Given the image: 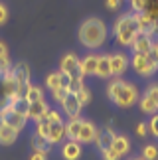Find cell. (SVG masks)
I'll return each instance as SVG.
<instances>
[{"label": "cell", "instance_id": "obj_1", "mask_svg": "<svg viewBox=\"0 0 158 160\" xmlns=\"http://www.w3.org/2000/svg\"><path fill=\"white\" fill-rule=\"evenodd\" d=\"M79 42L85 48H101L107 42V26L99 18H89L79 26Z\"/></svg>", "mask_w": 158, "mask_h": 160}, {"label": "cell", "instance_id": "obj_3", "mask_svg": "<svg viewBox=\"0 0 158 160\" xmlns=\"http://www.w3.org/2000/svg\"><path fill=\"white\" fill-rule=\"evenodd\" d=\"M138 32L141 30H138V22L135 14H125L115 22V36H117V42L121 46H131Z\"/></svg>", "mask_w": 158, "mask_h": 160}, {"label": "cell", "instance_id": "obj_30", "mask_svg": "<svg viewBox=\"0 0 158 160\" xmlns=\"http://www.w3.org/2000/svg\"><path fill=\"white\" fill-rule=\"evenodd\" d=\"M144 95L148 97V99H152L156 105H158V83H152V85H148V89L144 91Z\"/></svg>", "mask_w": 158, "mask_h": 160}, {"label": "cell", "instance_id": "obj_19", "mask_svg": "<svg viewBox=\"0 0 158 160\" xmlns=\"http://www.w3.org/2000/svg\"><path fill=\"white\" fill-rule=\"evenodd\" d=\"M65 137V125H63V121H59V122H50V137H47V140H50L52 144H56L59 142Z\"/></svg>", "mask_w": 158, "mask_h": 160}, {"label": "cell", "instance_id": "obj_40", "mask_svg": "<svg viewBox=\"0 0 158 160\" xmlns=\"http://www.w3.org/2000/svg\"><path fill=\"white\" fill-rule=\"evenodd\" d=\"M46 117H47V121H50V122H59V121H62V117H59L56 111H52V109L47 111V115H46Z\"/></svg>", "mask_w": 158, "mask_h": 160}, {"label": "cell", "instance_id": "obj_36", "mask_svg": "<svg viewBox=\"0 0 158 160\" xmlns=\"http://www.w3.org/2000/svg\"><path fill=\"white\" fill-rule=\"evenodd\" d=\"M10 67H12V63H10L8 58H0V75H4L6 71H10Z\"/></svg>", "mask_w": 158, "mask_h": 160}, {"label": "cell", "instance_id": "obj_16", "mask_svg": "<svg viewBox=\"0 0 158 160\" xmlns=\"http://www.w3.org/2000/svg\"><path fill=\"white\" fill-rule=\"evenodd\" d=\"M10 73L14 75V79L18 83H30V67L28 63H16V65H12L10 67Z\"/></svg>", "mask_w": 158, "mask_h": 160}, {"label": "cell", "instance_id": "obj_38", "mask_svg": "<svg viewBox=\"0 0 158 160\" xmlns=\"http://www.w3.org/2000/svg\"><path fill=\"white\" fill-rule=\"evenodd\" d=\"M103 158H105V160H119L121 156H119L115 150H111V148H109V150H103Z\"/></svg>", "mask_w": 158, "mask_h": 160}, {"label": "cell", "instance_id": "obj_4", "mask_svg": "<svg viewBox=\"0 0 158 160\" xmlns=\"http://www.w3.org/2000/svg\"><path fill=\"white\" fill-rule=\"evenodd\" d=\"M131 65L135 67V71L138 73V75H142V77L154 75V71L158 69L152 61H150L148 55H142V53H135V58L131 59Z\"/></svg>", "mask_w": 158, "mask_h": 160}, {"label": "cell", "instance_id": "obj_11", "mask_svg": "<svg viewBox=\"0 0 158 160\" xmlns=\"http://www.w3.org/2000/svg\"><path fill=\"white\" fill-rule=\"evenodd\" d=\"M97 132H99V128H97L91 121H83L81 122V128H79V137H77V142H93L97 138Z\"/></svg>", "mask_w": 158, "mask_h": 160}, {"label": "cell", "instance_id": "obj_10", "mask_svg": "<svg viewBox=\"0 0 158 160\" xmlns=\"http://www.w3.org/2000/svg\"><path fill=\"white\" fill-rule=\"evenodd\" d=\"M129 65H131V61L125 53H113L111 55V75L113 77H121Z\"/></svg>", "mask_w": 158, "mask_h": 160}, {"label": "cell", "instance_id": "obj_14", "mask_svg": "<svg viewBox=\"0 0 158 160\" xmlns=\"http://www.w3.org/2000/svg\"><path fill=\"white\" fill-rule=\"evenodd\" d=\"M97 61H99V55H95V53H89V55H85L83 59H79V67H81L83 77L85 75H95L97 73Z\"/></svg>", "mask_w": 158, "mask_h": 160}, {"label": "cell", "instance_id": "obj_34", "mask_svg": "<svg viewBox=\"0 0 158 160\" xmlns=\"http://www.w3.org/2000/svg\"><path fill=\"white\" fill-rule=\"evenodd\" d=\"M81 87H85V85H83V79H71V83H69V93H77V91L79 89H81Z\"/></svg>", "mask_w": 158, "mask_h": 160}, {"label": "cell", "instance_id": "obj_29", "mask_svg": "<svg viewBox=\"0 0 158 160\" xmlns=\"http://www.w3.org/2000/svg\"><path fill=\"white\" fill-rule=\"evenodd\" d=\"M46 85H47V89H50V91L57 89V87H59V71L50 73V75L46 77Z\"/></svg>", "mask_w": 158, "mask_h": 160}, {"label": "cell", "instance_id": "obj_7", "mask_svg": "<svg viewBox=\"0 0 158 160\" xmlns=\"http://www.w3.org/2000/svg\"><path fill=\"white\" fill-rule=\"evenodd\" d=\"M136 16V22H138V30L142 34H148V36H154L158 32V20L150 18L146 12H135Z\"/></svg>", "mask_w": 158, "mask_h": 160}, {"label": "cell", "instance_id": "obj_21", "mask_svg": "<svg viewBox=\"0 0 158 160\" xmlns=\"http://www.w3.org/2000/svg\"><path fill=\"white\" fill-rule=\"evenodd\" d=\"M95 75L99 77H109L111 75V55H99V61H97V73Z\"/></svg>", "mask_w": 158, "mask_h": 160}, {"label": "cell", "instance_id": "obj_28", "mask_svg": "<svg viewBox=\"0 0 158 160\" xmlns=\"http://www.w3.org/2000/svg\"><path fill=\"white\" fill-rule=\"evenodd\" d=\"M75 95H77L79 103H81V107H85V105H89V103H91V91L87 87H81Z\"/></svg>", "mask_w": 158, "mask_h": 160}, {"label": "cell", "instance_id": "obj_39", "mask_svg": "<svg viewBox=\"0 0 158 160\" xmlns=\"http://www.w3.org/2000/svg\"><path fill=\"white\" fill-rule=\"evenodd\" d=\"M30 87H32V83H20V89H18V97H26Z\"/></svg>", "mask_w": 158, "mask_h": 160}, {"label": "cell", "instance_id": "obj_44", "mask_svg": "<svg viewBox=\"0 0 158 160\" xmlns=\"http://www.w3.org/2000/svg\"><path fill=\"white\" fill-rule=\"evenodd\" d=\"M0 58H8V50H6V46L0 42Z\"/></svg>", "mask_w": 158, "mask_h": 160}, {"label": "cell", "instance_id": "obj_35", "mask_svg": "<svg viewBox=\"0 0 158 160\" xmlns=\"http://www.w3.org/2000/svg\"><path fill=\"white\" fill-rule=\"evenodd\" d=\"M131 6L135 12H144L146 8V0H131Z\"/></svg>", "mask_w": 158, "mask_h": 160}, {"label": "cell", "instance_id": "obj_13", "mask_svg": "<svg viewBox=\"0 0 158 160\" xmlns=\"http://www.w3.org/2000/svg\"><path fill=\"white\" fill-rule=\"evenodd\" d=\"M16 138H18V131L12 128L10 125H6V122L0 119V144H4V146L14 144Z\"/></svg>", "mask_w": 158, "mask_h": 160}, {"label": "cell", "instance_id": "obj_32", "mask_svg": "<svg viewBox=\"0 0 158 160\" xmlns=\"http://www.w3.org/2000/svg\"><path fill=\"white\" fill-rule=\"evenodd\" d=\"M52 95H53V99H56L57 103H62V101L65 99V95H67V89L57 87V89H53V91H52Z\"/></svg>", "mask_w": 158, "mask_h": 160}, {"label": "cell", "instance_id": "obj_5", "mask_svg": "<svg viewBox=\"0 0 158 160\" xmlns=\"http://www.w3.org/2000/svg\"><path fill=\"white\" fill-rule=\"evenodd\" d=\"M0 119H2L6 125H10L12 128H16L18 132L22 131L24 127H26V121H28V117L26 115H20V113H16V111H12L10 109V103L6 105L2 111H0Z\"/></svg>", "mask_w": 158, "mask_h": 160}, {"label": "cell", "instance_id": "obj_8", "mask_svg": "<svg viewBox=\"0 0 158 160\" xmlns=\"http://www.w3.org/2000/svg\"><path fill=\"white\" fill-rule=\"evenodd\" d=\"M152 46H154V42H152V36H148V34H142V32H138L135 36V40H132V52L135 53H142V55H146L150 50H152Z\"/></svg>", "mask_w": 158, "mask_h": 160}, {"label": "cell", "instance_id": "obj_18", "mask_svg": "<svg viewBox=\"0 0 158 160\" xmlns=\"http://www.w3.org/2000/svg\"><path fill=\"white\" fill-rule=\"evenodd\" d=\"M111 150H115L119 156L126 154V152L131 150V140H129V137H125V134H117L115 140H113V144H111Z\"/></svg>", "mask_w": 158, "mask_h": 160}, {"label": "cell", "instance_id": "obj_12", "mask_svg": "<svg viewBox=\"0 0 158 160\" xmlns=\"http://www.w3.org/2000/svg\"><path fill=\"white\" fill-rule=\"evenodd\" d=\"M115 137H117V134L113 132V128H111V127H105L103 131H99V132H97V138H95V142L99 144L101 152H103V150H109V148H111V144H113Z\"/></svg>", "mask_w": 158, "mask_h": 160}, {"label": "cell", "instance_id": "obj_15", "mask_svg": "<svg viewBox=\"0 0 158 160\" xmlns=\"http://www.w3.org/2000/svg\"><path fill=\"white\" fill-rule=\"evenodd\" d=\"M47 111H50V105H47V103H46L44 99H40V101H34V103H30L28 119L40 121L42 117H46V115H47Z\"/></svg>", "mask_w": 158, "mask_h": 160}, {"label": "cell", "instance_id": "obj_27", "mask_svg": "<svg viewBox=\"0 0 158 160\" xmlns=\"http://www.w3.org/2000/svg\"><path fill=\"white\" fill-rule=\"evenodd\" d=\"M142 158L144 160H158V148L154 144H146L142 148Z\"/></svg>", "mask_w": 158, "mask_h": 160}, {"label": "cell", "instance_id": "obj_25", "mask_svg": "<svg viewBox=\"0 0 158 160\" xmlns=\"http://www.w3.org/2000/svg\"><path fill=\"white\" fill-rule=\"evenodd\" d=\"M8 103H10V97H8V91H6V81H4V75H0V111Z\"/></svg>", "mask_w": 158, "mask_h": 160}, {"label": "cell", "instance_id": "obj_42", "mask_svg": "<svg viewBox=\"0 0 158 160\" xmlns=\"http://www.w3.org/2000/svg\"><path fill=\"white\" fill-rule=\"evenodd\" d=\"M121 6V0H107V8L109 10H117Z\"/></svg>", "mask_w": 158, "mask_h": 160}, {"label": "cell", "instance_id": "obj_43", "mask_svg": "<svg viewBox=\"0 0 158 160\" xmlns=\"http://www.w3.org/2000/svg\"><path fill=\"white\" fill-rule=\"evenodd\" d=\"M46 158H47V154H46V152H40V150H36L30 160H46Z\"/></svg>", "mask_w": 158, "mask_h": 160}, {"label": "cell", "instance_id": "obj_26", "mask_svg": "<svg viewBox=\"0 0 158 160\" xmlns=\"http://www.w3.org/2000/svg\"><path fill=\"white\" fill-rule=\"evenodd\" d=\"M26 99H28L30 103L44 99V89H42V87H36V85H32V87H30V91H28V95H26Z\"/></svg>", "mask_w": 158, "mask_h": 160}, {"label": "cell", "instance_id": "obj_46", "mask_svg": "<svg viewBox=\"0 0 158 160\" xmlns=\"http://www.w3.org/2000/svg\"><path fill=\"white\" fill-rule=\"evenodd\" d=\"M132 160H144V158H132Z\"/></svg>", "mask_w": 158, "mask_h": 160}, {"label": "cell", "instance_id": "obj_17", "mask_svg": "<svg viewBox=\"0 0 158 160\" xmlns=\"http://www.w3.org/2000/svg\"><path fill=\"white\" fill-rule=\"evenodd\" d=\"M62 154H63L65 160H77L79 156H81V142H77V140H69V142H65Z\"/></svg>", "mask_w": 158, "mask_h": 160}, {"label": "cell", "instance_id": "obj_2", "mask_svg": "<svg viewBox=\"0 0 158 160\" xmlns=\"http://www.w3.org/2000/svg\"><path fill=\"white\" fill-rule=\"evenodd\" d=\"M111 101H115L119 107H132L135 103H138V89L129 81H123V79H113L109 83L107 89Z\"/></svg>", "mask_w": 158, "mask_h": 160}, {"label": "cell", "instance_id": "obj_41", "mask_svg": "<svg viewBox=\"0 0 158 160\" xmlns=\"http://www.w3.org/2000/svg\"><path fill=\"white\" fill-rule=\"evenodd\" d=\"M6 20H8V8L0 2V24H4Z\"/></svg>", "mask_w": 158, "mask_h": 160}, {"label": "cell", "instance_id": "obj_9", "mask_svg": "<svg viewBox=\"0 0 158 160\" xmlns=\"http://www.w3.org/2000/svg\"><path fill=\"white\" fill-rule=\"evenodd\" d=\"M59 105L63 107V111H65V115L69 117V119H75V117H79V113H81V103H79V99H77V95L75 93H69L67 91V95H65V99L59 103Z\"/></svg>", "mask_w": 158, "mask_h": 160}, {"label": "cell", "instance_id": "obj_22", "mask_svg": "<svg viewBox=\"0 0 158 160\" xmlns=\"http://www.w3.org/2000/svg\"><path fill=\"white\" fill-rule=\"evenodd\" d=\"M10 109L16 111V113L20 115H26L28 117V111H30V101L26 99V97H16V99L10 101Z\"/></svg>", "mask_w": 158, "mask_h": 160}, {"label": "cell", "instance_id": "obj_24", "mask_svg": "<svg viewBox=\"0 0 158 160\" xmlns=\"http://www.w3.org/2000/svg\"><path fill=\"white\" fill-rule=\"evenodd\" d=\"M32 144H34V148H36V150L46 152V154H47V152H50V148H52V142H50V140L44 138V137H40L38 132H36L34 137H32Z\"/></svg>", "mask_w": 158, "mask_h": 160}, {"label": "cell", "instance_id": "obj_45", "mask_svg": "<svg viewBox=\"0 0 158 160\" xmlns=\"http://www.w3.org/2000/svg\"><path fill=\"white\" fill-rule=\"evenodd\" d=\"M152 50L156 52V55H158V42H154V46H152Z\"/></svg>", "mask_w": 158, "mask_h": 160}, {"label": "cell", "instance_id": "obj_33", "mask_svg": "<svg viewBox=\"0 0 158 160\" xmlns=\"http://www.w3.org/2000/svg\"><path fill=\"white\" fill-rule=\"evenodd\" d=\"M148 131L152 132L154 137H158V113L152 115V119H150V122H148Z\"/></svg>", "mask_w": 158, "mask_h": 160}, {"label": "cell", "instance_id": "obj_31", "mask_svg": "<svg viewBox=\"0 0 158 160\" xmlns=\"http://www.w3.org/2000/svg\"><path fill=\"white\" fill-rule=\"evenodd\" d=\"M69 83H71V77H69V73H65L59 69V87H63V89H69Z\"/></svg>", "mask_w": 158, "mask_h": 160}, {"label": "cell", "instance_id": "obj_37", "mask_svg": "<svg viewBox=\"0 0 158 160\" xmlns=\"http://www.w3.org/2000/svg\"><path fill=\"white\" fill-rule=\"evenodd\" d=\"M146 132H148V125L146 122H138L136 125V134L138 137H146Z\"/></svg>", "mask_w": 158, "mask_h": 160}, {"label": "cell", "instance_id": "obj_23", "mask_svg": "<svg viewBox=\"0 0 158 160\" xmlns=\"http://www.w3.org/2000/svg\"><path fill=\"white\" fill-rule=\"evenodd\" d=\"M138 105H141V111H142V113H146V115H154V113H158V105H156L152 99H148L146 95L138 97Z\"/></svg>", "mask_w": 158, "mask_h": 160}, {"label": "cell", "instance_id": "obj_47", "mask_svg": "<svg viewBox=\"0 0 158 160\" xmlns=\"http://www.w3.org/2000/svg\"><path fill=\"white\" fill-rule=\"evenodd\" d=\"M121 2H123V0H121Z\"/></svg>", "mask_w": 158, "mask_h": 160}, {"label": "cell", "instance_id": "obj_20", "mask_svg": "<svg viewBox=\"0 0 158 160\" xmlns=\"http://www.w3.org/2000/svg\"><path fill=\"white\" fill-rule=\"evenodd\" d=\"M81 122H83L81 117L69 119L67 122H65V137H67L69 140H77V137H79V128H81Z\"/></svg>", "mask_w": 158, "mask_h": 160}, {"label": "cell", "instance_id": "obj_6", "mask_svg": "<svg viewBox=\"0 0 158 160\" xmlns=\"http://www.w3.org/2000/svg\"><path fill=\"white\" fill-rule=\"evenodd\" d=\"M62 71L69 73L71 79H83V73H81V67H79V59L75 53H67L63 55L62 59Z\"/></svg>", "mask_w": 158, "mask_h": 160}]
</instances>
